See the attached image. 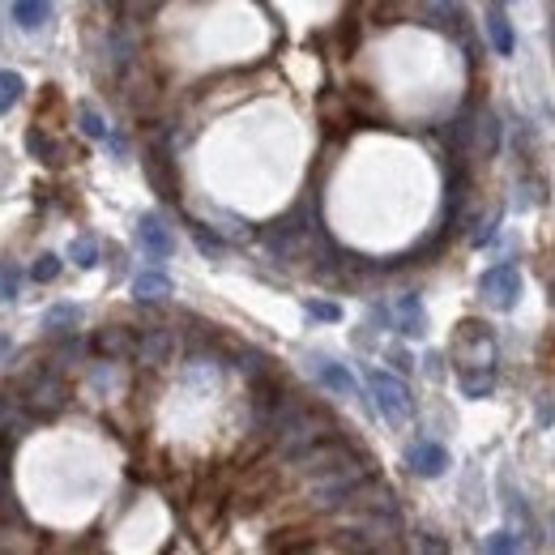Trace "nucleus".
<instances>
[{"mask_svg": "<svg viewBox=\"0 0 555 555\" xmlns=\"http://www.w3.org/2000/svg\"><path fill=\"white\" fill-rule=\"evenodd\" d=\"M363 483H368V466L351 453L346 462L329 466V470H321V474H312V479H308L312 504H316V509H325V513H338V509H346V504L355 500V491Z\"/></svg>", "mask_w": 555, "mask_h": 555, "instance_id": "f257e3e1", "label": "nucleus"}, {"mask_svg": "<svg viewBox=\"0 0 555 555\" xmlns=\"http://www.w3.org/2000/svg\"><path fill=\"white\" fill-rule=\"evenodd\" d=\"M329 436H333V423H329L325 415H316V410L299 406L295 415L274 432V444H278V453L287 457V462H299V457L312 453L316 444L329 440Z\"/></svg>", "mask_w": 555, "mask_h": 555, "instance_id": "f03ea898", "label": "nucleus"}, {"mask_svg": "<svg viewBox=\"0 0 555 555\" xmlns=\"http://www.w3.org/2000/svg\"><path fill=\"white\" fill-rule=\"evenodd\" d=\"M22 406H26L35 419L60 415V410L69 406V385H65V376H60L56 368L35 372V376L26 380V389H22Z\"/></svg>", "mask_w": 555, "mask_h": 555, "instance_id": "7ed1b4c3", "label": "nucleus"}, {"mask_svg": "<svg viewBox=\"0 0 555 555\" xmlns=\"http://www.w3.org/2000/svg\"><path fill=\"white\" fill-rule=\"evenodd\" d=\"M368 389H372V398H376V410H380V415H385L389 423H406V419H410L415 402H410V389H406L402 376L372 368V372H368Z\"/></svg>", "mask_w": 555, "mask_h": 555, "instance_id": "20e7f679", "label": "nucleus"}, {"mask_svg": "<svg viewBox=\"0 0 555 555\" xmlns=\"http://www.w3.org/2000/svg\"><path fill=\"white\" fill-rule=\"evenodd\" d=\"M479 295H483L487 308L513 312L517 299H521V274H517V265H496V269H487V274L479 278Z\"/></svg>", "mask_w": 555, "mask_h": 555, "instance_id": "39448f33", "label": "nucleus"}, {"mask_svg": "<svg viewBox=\"0 0 555 555\" xmlns=\"http://www.w3.org/2000/svg\"><path fill=\"white\" fill-rule=\"evenodd\" d=\"M171 355H176V333H171L167 325H150V329L137 333L133 359L141 363V368H163V363H171Z\"/></svg>", "mask_w": 555, "mask_h": 555, "instance_id": "423d86ee", "label": "nucleus"}, {"mask_svg": "<svg viewBox=\"0 0 555 555\" xmlns=\"http://www.w3.org/2000/svg\"><path fill=\"white\" fill-rule=\"evenodd\" d=\"M137 244L146 248V257H154V261H163V257H171V252H176V240H171L167 222L158 218V214H146V218L137 222Z\"/></svg>", "mask_w": 555, "mask_h": 555, "instance_id": "0eeeda50", "label": "nucleus"}, {"mask_svg": "<svg viewBox=\"0 0 555 555\" xmlns=\"http://www.w3.org/2000/svg\"><path fill=\"white\" fill-rule=\"evenodd\" d=\"M423 18H427V26L444 30V35H457V39H462V30H466L462 0H423Z\"/></svg>", "mask_w": 555, "mask_h": 555, "instance_id": "6e6552de", "label": "nucleus"}, {"mask_svg": "<svg viewBox=\"0 0 555 555\" xmlns=\"http://www.w3.org/2000/svg\"><path fill=\"white\" fill-rule=\"evenodd\" d=\"M406 462H410V470H415V474H423V479H440V474L449 470V449H444V444L423 440V444H410Z\"/></svg>", "mask_w": 555, "mask_h": 555, "instance_id": "1a4fd4ad", "label": "nucleus"}, {"mask_svg": "<svg viewBox=\"0 0 555 555\" xmlns=\"http://www.w3.org/2000/svg\"><path fill=\"white\" fill-rule=\"evenodd\" d=\"M30 410L22 406V402H13V398H5V393H0V440H22L26 436V427H30Z\"/></svg>", "mask_w": 555, "mask_h": 555, "instance_id": "9d476101", "label": "nucleus"}, {"mask_svg": "<svg viewBox=\"0 0 555 555\" xmlns=\"http://www.w3.org/2000/svg\"><path fill=\"white\" fill-rule=\"evenodd\" d=\"M133 346H137V338L124 325H107L99 338H94V351H99L103 359H129Z\"/></svg>", "mask_w": 555, "mask_h": 555, "instance_id": "9b49d317", "label": "nucleus"}, {"mask_svg": "<svg viewBox=\"0 0 555 555\" xmlns=\"http://www.w3.org/2000/svg\"><path fill=\"white\" fill-rule=\"evenodd\" d=\"M316 380L329 389V393H338V398H355V376L342 368V363H333V359H321L316 363Z\"/></svg>", "mask_w": 555, "mask_h": 555, "instance_id": "f8f14e48", "label": "nucleus"}, {"mask_svg": "<svg viewBox=\"0 0 555 555\" xmlns=\"http://www.w3.org/2000/svg\"><path fill=\"white\" fill-rule=\"evenodd\" d=\"M133 295L141 299V304H158V299L171 295V278L163 274V269H146V274L133 278Z\"/></svg>", "mask_w": 555, "mask_h": 555, "instance_id": "ddd939ff", "label": "nucleus"}, {"mask_svg": "<svg viewBox=\"0 0 555 555\" xmlns=\"http://www.w3.org/2000/svg\"><path fill=\"white\" fill-rule=\"evenodd\" d=\"M77 325H82V308H77V304H56V308H47V316H43V329L52 333V338H69Z\"/></svg>", "mask_w": 555, "mask_h": 555, "instance_id": "4468645a", "label": "nucleus"}, {"mask_svg": "<svg viewBox=\"0 0 555 555\" xmlns=\"http://www.w3.org/2000/svg\"><path fill=\"white\" fill-rule=\"evenodd\" d=\"M398 329L406 333V338H423V329H427V316H423V304H419V295H402L398 299Z\"/></svg>", "mask_w": 555, "mask_h": 555, "instance_id": "2eb2a0df", "label": "nucleus"}, {"mask_svg": "<svg viewBox=\"0 0 555 555\" xmlns=\"http://www.w3.org/2000/svg\"><path fill=\"white\" fill-rule=\"evenodd\" d=\"M487 35H491V47H496L500 56H513L517 35H513V22L504 18V9H491L487 13Z\"/></svg>", "mask_w": 555, "mask_h": 555, "instance_id": "dca6fc26", "label": "nucleus"}, {"mask_svg": "<svg viewBox=\"0 0 555 555\" xmlns=\"http://www.w3.org/2000/svg\"><path fill=\"white\" fill-rule=\"evenodd\" d=\"M491 389H496V372H491V363L462 368V393H466V398H487Z\"/></svg>", "mask_w": 555, "mask_h": 555, "instance_id": "f3484780", "label": "nucleus"}, {"mask_svg": "<svg viewBox=\"0 0 555 555\" xmlns=\"http://www.w3.org/2000/svg\"><path fill=\"white\" fill-rule=\"evenodd\" d=\"M52 13V0H13V22L22 30H39Z\"/></svg>", "mask_w": 555, "mask_h": 555, "instance_id": "a211bd4d", "label": "nucleus"}, {"mask_svg": "<svg viewBox=\"0 0 555 555\" xmlns=\"http://www.w3.org/2000/svg\"><path fill=\"white\" fill-rule=\"evenodd\" d=\"M69 261L82 265V269H94L99 265V240H94V235H77L73 248H69Z\"/></svg>", "mask_w": 555, "mask_h": 555, "instance_id": "6ab92c4d", "label": "nucleus"}, {"mask_svg": "<svg viewBox=\"0 0 555 555\" xmlns=\"http://www.w3.org/2000/svg\"><path fill=\"white\" fill-rule=\"evenodd\" d=\"M240 372H244L248 380H269V355L244 346V351H240Z\"/></svg>", "mask_w": 555, "mask_h": 555, "instance_id": "aec40b11", "label": "nucleus"}, {"mask_svg": "<svg viewBox=\"0 0 555 555\" xmlns=\"http://www.w3.org/2000/svg\"><path fill=\"white\" fill-rule=\"evenodd\" d=\"M18 99H22V77L13 69H0V111H13Z\"/></svg>", "mask_w": 555, "mask_h": 555, "instance_id": "412c9836", "label": "nucleus"}, {"mask_svg": "<svg viewBox=\"0 0 555 555\" xmlns=\"http://www.w3.org/2000/svg\"><path fill=\"white\" fill-rule=\"evenodd\" d=\"M18 291H22V274L5 261V265H0V304H13V299H18Z\"/></svg>", "mask_w": 555, "mask_h": 555, "instance_id": "4be33fe9", "label": "nucleus"}, {"mask_svg": "<svg viewBox=\"0 0 555 555\" xmlns=\"http://www.w3.org/2000/svg\"><path fill=\"white\" fill-rule=\"evenodd\" d=\"M77 124H82V133H86V137L107 141V124H103V116H99L94 107H82V116H77Z\"/></svg>", "mask_w": 555, "mask_h": 555, "instance_id": "5701e85b", "label": "nucleus"}, {"mask_svg": "<svg viewBox=\"0 0 555 555\" xmlns=\"http://www.w3.org/2000/svg\"><path fill=\"white\" fill-rule=\"evenodd\" d=\"M56 274H60V257H52V252H43V257L35 261V269H30L35 282H56Z\"/></svg>", "mask_w": 555, "mask_h": 555, "instance_id": "b1692460", "label": "nucleus"}, {"mask_svg": "<svg viewBox=\"0 0 555 555\" xmlns=\"http://www.w3.org/2000/svg\"><path fill=\"white\" fill-rule=\"evenodd\" d=\"M26 146H30V154H35V158H43V163H56V158L52 154H60L56 146H52V141H47L39 129H30V137H26Z\"/></svg>", "mask_w": 555, "mask_h": 555, "instance_id": "393cba45", "label": "nucleus"}, {"mask_svg": "<svg viewBox=\"0 0 555 555\" xmlns=\"http://www.w3.org/2000/svg\"><path fill=\"white\" fill-rule=\"evenodd\" d=\"M308 316H312V321H342V308L338 304H321V299H308Z\"/></svg>", "mask_w": 555, "mask_h": 555, "instance_id": "a878e982", "label": "nucleus"}, {"mask_svg": "<svg viewBox=\"0 0 555 555\" xmlns=\"http://www.w3.org/2000/svg\"><path fill=\"white\" fill-rule=\"evenodd\" d=\"M86 355V342L82 338H69L65 346H60V355H56V363H77V359H82Z\"/></svg>", "mask_w": 555, "mask_h": 555, "instance_id": "bb28decb", "label": "nucleus"}, {"mask_svg": "<svg viewBox=\"0 0 555 555\" xmlns=\"http://www.w3.org/2000/svg\"><path fill=\"white\" fill-rule=\"evenodd\" d=\"M521 543H517V538L509 534V530H500V534H491L487 538V551H517Z\"/></svg>", "mask_w": 555, "mask_h": 555, "instance_id": "cd10ccee", "label": "nucleus"}, {"mask_svg": "<svg viewBox=\"0 0 555 555\" xmlns=\"http://www.w3.org/2000/svg\"><path fill=\"white\" fill-rule=\"evenodd\" d=\"M193 240H197L205 252H210V257H218V252H222V240H214V235L205 231V227H193Z\"/></svg>", "mask_w": 555, "mask_h": 555, "instance_id": "c85d7f7f", "label": "nucleus"}, {"mask_svg": "<svg viewBox=\"0 0 555 555\" xmlns=\"http://www.w3.org/2000/svg\"><path fill=\"white\" fill-rule=\"evenodd\" d=\"M13 355V338H5V333H0V363H5Z\"/></svg>", "mask_w": 555, "mask_h": 555, "instance_id": "c756f323", "label": "nucleus"}]
</instances>
